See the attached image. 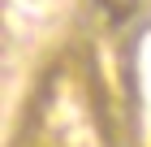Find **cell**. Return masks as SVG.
<instances>
[{"instance_id": "cell-1", "label": "cell", "mask_w": 151, "mask_h": 147, "mask_svg": "<svg viewBox=\"0 0 151 147\" xmlns=\"http://www.w3.org/2000/svg\"><path fill=\"white\" fill-rule=\"evenodd\" d=\"M95 4H99L112 22H129V17H134V9H138V0H95Z\"/></svg>"}]
</instances>
